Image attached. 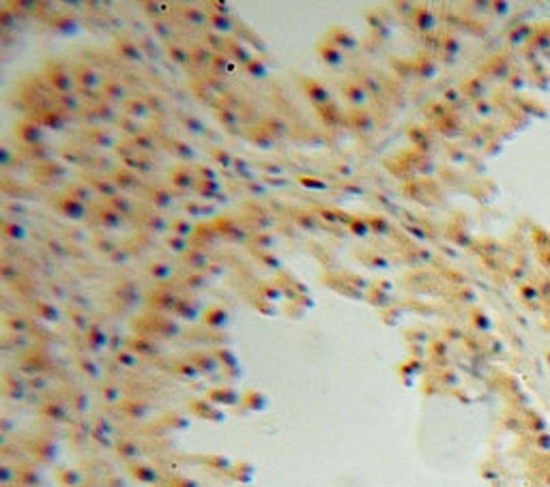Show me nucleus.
<instances>
[{"label":"nucleus","instance_id":"2","mask_svg":"<svg viewBox=\"0 0 550 487\" xmlns=\"http://www.w3.org/2000/svg\"><path fill=\"white\" fill-rule=\"evenodd\" d=\"M320 56H323V60H327L329 65H342V52L336 49L333 45H323L320 47Z\"/></svg>","mask_w":550,"mask_h":487},{"label":"nucleus","instance_id":"10","mask_svg":"<svg viewBox=\"0 0 550 487\" xmlns=\"http://www.w3.org/2000/svg\"><path fill=\"white\" fill-rule=\"evenodd\" d=\"M189 232H192V225L189 223H179V225H176V234H179V236H187Z\"/></svg>","mask_w":550,"mask_h":487},{"label":"nucleus","instance_id":"8","mask_svg":"<svg viewBox=\"0 0 550 487\" xmlns=\"http://www.w3.org/2000/svg\"><path fill=\"white\" fill-rule=\"evenodd\" d=\"M172 54L176 56V60H179L181 65H183V63H187V54H185L183 49H179V47H176V45H172V47H170V56H172Z\"/></svg>","mask_w":550,"mask_h":487},{"label":"nucleus","instance_id":"1","mask_svg":"<svg viewBox=\"0 0 550 487\" xmlns=\"http://www.w3.org/2000/svg\"><path fill=\"white\" fill-rule=\"evenodd\" d=\"M307 92H309V97H312V101L316 103V106H327L329 103V90L323 88L320 84H316V82H309L307 84Z\"/></svg>","mask_w":550,"mask_h":487},{"label":"nucleus","instance_id":"11","mask_svg":"<svg viewBox=\"0 0 550 487\" xmlns=\"http://www.w3.org/2000/svg\"><path fill=\"white\" fill-rule=\"evenodd\" d=\"M303 185H307V187H316V189H325V185H318V181H303Z\"/></svg>","mask_w":550,"mask_h":487},{"label":"nucleus","instance_id":"5","mask_svg":"<svg viewBox=\"0 0 550 487\" xmlns=\"http://www.w3.org/2000/svg\"><path fill=\"white\" fill-rule=\"evenodd\" d=\"M346 92H348V99L352 103H363L366 101V90H363L361 86H350V88H346Z\"/></svg>","mask_w":550,"mask_h":487},{"label":"nucleus","instance_id":"3","mask_svg":"<svg viewBox=\"0 0 550 487\" xmlns=\"http://www.w3.org/2000/svg\"><path fill=\"white\" fill-rule=\"evenodd\" d=\"M65 213L69 217H74V219H80L82 215H84V206H82L80 202H76L74 198L71 200H65Z\"/></svg>","mask_w":550,"mask_h":487},{"label":"nucleus","instance_id":"4","mask_svg":"<svg viewBox=\"0 0 550 487\" xmlns=\"http://www.w3.org/2000/svg\"><path fill=\"white\" fill-rule=\"evenodd\" d=\"M80 82H82L84 86H97V84H99V75H97L90 67H86V69H82V71H80Z\"/></svg>","mask_w":550,"mask_h":487},{"label":"nucleus","instance_id":"7","mask_svg":"<svg viewBox=\"0 0 550 487\" xmlns=\"http://www.w3.org/2000/svg\"><path fill=\"white\" fill-rule=\"evenodd\" d=\"M213 26H215V30H230L232 28V24H230V19H222V17H213Z\"/></svg>","mask_w":550,"mask_h":487},{"label":"nucleus","instance_id":"9","mask_svg":"<svg viewBox=\"0 0 550 487\" xmlns=\"http://www.w3.org/2000/svg\"><path fill=\"white\" fill-rule=\"evenodd\" d=\"M153 275H157V277H165V275H170V268L165 266V264H157V266H153Z\"/></svg>","mask_w":550,"mask_h":487},{"label":"nucleus","instance_id":"6","mask_svg":"<svg viewBox=\"0 0 550 487\" xmlns=\"http://www.w3.org/2000/svg\"><path fill=\"white\" fill-rule=\"evenodd\" d=\"M336 35H338V45L340 47H355L357 45V41H355V37L352 35H348V33H340V30H336Z\"/></svg>","mask_w":550,"mask_h":487}]
</instances>
